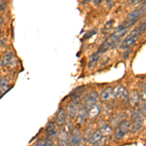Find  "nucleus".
Returning a JSON list of instances; mask_svg holds the SVG:
<instances>
[{"instance_id": "f257e3e1", "label": "nucleus", "mask_w": 146, "mask_h": 146, "mask_svg": "<svg viewBox=\"0 0 146 146\" xmlns=\"http://www.w3.org/2000/svg\"><path fill=\"white\" fill-rule=\"evenodd\" d=\"M141 34L142 33H141L139 30H138V28L136 27L135 30H133V31L131 32V34L128 35V36L122 41L121 45H120V49H121V50H125V51L128 50L129 48H131V47L135 43L136 39H137Z\"/></svg>"}, {"instance_id": "f03ea898", "label": "nucleus", "mask_w": 146, "mask_h": 146, "mask_svg": "<svg viewBox=\"0 0 146 146\" xmlns=\"http://www.w3.org/2000/svg\"><path fill=\"white\" fill-rule=\"evenodd\" d=\"M129 131V122L128 120H123L118 124L116 129L114 131V139L120 140L128 133Z\"/></svg>"}, {"instance_id": "7ed1b4c3", "label": "nucleus", "mask_w": 146, "mask_h": 146, "mask_svg": "<svg viewBox=\"0 0 146 146\" xmlns=\"http://www.w3.org/2000/svg\"><path fill=\"white\" fill-rule=\"evenodd\" d=\"M131 123H129V131L131 133H135L142 127L143 123V117L141 115L140 110H136L133 112V114L131 115Z\"/></svg>"}, {"instance_id": "20e7f679", "label": "nucleus", "mask_w": 146, "mask_h": 146, "mask_svg": "<svg viewBox=\"0 0 146 146\" xmlns=\"http://www.w3.org/2000/svg\"><path fill=\"white\" fill-rule=\"evenodd\" d=\"M82 139L81 131L79 129H73L68 135V142L67 145L69 146H79Z\"/></svg>"}, {"instance_id": "39448f33", "label": "nucleus", "mask_w": 146, "mask_h": 146, "mask_svg": "<svg viewBox=\"0 0 146 146\" xmlns=\"http://www.w3.org/2000/svg\"><path fill=\"white\" fill-rule=\"evenodd\" d=\"M113 98H118V100H129V93L127 91V89L125 88L122 85H118L115 88H113Z\"/></svg>"}, {"instance_id": "423d86ee", "label": "nucleus", "mask_w": 146, "mask_h": 146, "mask_svg": "<svg viewBox=\"0 0 146 146\" xmlns=\"http://www.w3.org/2000/svg\"><path fill=\"white\" fill-rule=\"evenodd\" d=\"M79 98H74L71 103L67 105L66 107V115H68L69 117H75L77 115V113L79 111Z\"/></svg>"}, {"instance_id": "0eeeda50", "label": "nucleus", "mask_w": 146, "mask_h": 146, "mask_svg": "<svg viewBox=\"0 0 146 146\" xmlns=\"http://www.w3.org/2000/svg\"><path fill=\"white\" fill-rule=\"evenodd\" d=\"M98 100H100L98 94L96 93V92H91V93L86 96V98H85V102H84L83 106L86 108V109H88V108L92 106L93 104L98 102Z\"/></svg>"}, {"instance_id": "6e6552de", "label": "nucleus", "mask_w": 146, "mask_h": 146, "mask_svg": "<svg viewBox=\"0 0 146 146\" xmlns=\"http://www.w3.org/2000/svg\"><path fill=\"white\" fill-rule=\"evenodd\" d=\"M15 63H16V60H15V58L14 56L12 55L10 52L6 53L5 55L2 56L1 60H0V65L1 66H15Z\"/></svg>"}, {"instance_id": "1a4fd4ad", "label": "nucleus", "mask_w": 146, "mask_h": 146, "mask_svg": "<svg viewBox=\"0 0 146 146\" xmlns=\"http://www.w3.org/2000/svg\"><path fill=\"white\" fill-rule=\"evenodd\" d=\"M46 133L49 138L58 137V129L56 128V124L55 122H49L48 125L46 126Z\"/></svg>"}, {"instance_id": "9d476101", "label": "nucleus", "mask_w": 146, "mask_h": 146, "mask_svg": "<svg viewBox=\"0 0 146 146\" xmlns=\"http://www.w3.org/2000/svg\"><path fill=\"white\" fill-rule=\"evenodd\" d=\"M101 110V105L100 104V102H96L95 104H93L92 106H90L87 109V112H88V117L90 119H94L96 118V116H98Z\"/></svg>"}, {"instance_id": "9b49d317", "label": "nucleus", "mask_w": 146, "mask_h": 146, "mask_svg": "<svg viewBox=\"0 0 146 146\" xmlns=\"http://www.w3.org/2000/svg\"><path fill=\"white\" fill-rule=\"evenodd\" d=\"M66 116L67 115H66L65 110L62 109V108H60L56 114V124L60 125V126L64 125L65 122H66Z\"/></svg>"}, {"instance_id": "f8f14e48", "label": "nucleus", "mask_w": 146, "mask_h": 146, "mask_svg": "<svg viewBox=\"0 0 146 146\" xmlns=\"http://www.w3.org/2000/svg\"><path fill=\"white\" fill-rule=\"evenodd\" d=\"M68 135H69V133L64 129H62V131H60V133H58V144H60V146H66L67 145Z\"/></svg>"}, {"instance_id": "ddd939ff", "label": "nucleus", "mask_w": 146, "mask_h": 146, "mask_svg": "<svg viewBox=\"0 0 146 146\" xmlns=\"http://www.w3.org/2000/svg\"><path fill=\"white\" fill-rule=\"evenodd\" d=\"M9 78L7 76L0 77V98L4 93H6L9 90Z\"/></svg>"}, {"instance_id": "4468645a", "label": "nucleus", "mask_w": 146, "mask_h": 146, "mask_svg": "<svg viewBox=\"0 0 146 146\" xmlns=\"http://www.w3.org/2000/svg\"><path fill=\"white\" fill-rule=\"evenodd\" d=\"M105 136L102 135V133H101L100 129H98V131H96L95 133H93L90 136V138H89V142L91 143L92 145H94L95 143L98 142L100 140H101L102 138H104Z\"/></svg>"}, {"instance_id": "2eb2a0df", "label": "nucleus", "mask_w": 146, "mask_h": 146, "mask_svg": "<svg viewBox=\"0 0 146 146\" xmlns=\"http://www.w3.org/2000/svg\"><path fill=\"white\" fill-rule=\"evenodd\" d=\"M113 98V88L112 87H107L101 92L100 95V98L101 100H108Z\"/></svg>"}, {"instance_id": "dca6fc26", "label": "nucleus", "mask_w": 146, "mask_h": 146, "mask_svg": "<svg viewBox=\"0 0 146 146\" xmlns=\"http://www.w3.org/2000/svg\"><path fill=\"white\" fill-rule=\"evenodd\" d=\"M77 118H78V122L80 124H83L85 122V120H86V117L88 116V112H87V109L85 108L84 106L81 107L79 109L78 113H77Z\"/></svg>"}, {"instance_id": "f3484780", "label": "nucleus", "mask_w": 146, "mask_h": 146, "mask_svg": "<svg viewBox=\"0 0 146 146\" xmlns=\"http://www.w3.org/2000/svg\"><path fill=\"white\" fill-rule=\"evenodd\" d=\"M98 60H100V54L98 53H96V54H94V55H92L90 60H89V62H88L89 68H92L93 66H95L96 64V62H98Z\"/></svg>"}, {"instance_id": "a211bd4d", "label": "nucleus", "mask_w": 146, "mask_h": 146, "mask_svg": "<svg viewBox=\"0 0 146 146\" xmlns=\"http://www.w3.org/2000/svg\"><path fill=\"white\" fill-rule=\"evenodd\" d=\"M100 131H101L102 135H104L105 137H106V136H108V135H112V133H113L112 128H111L110 126H108V125H104V126L101 127Z\"/></svg>"}, {"instance_id": "6ab92c4d", "label": "nucleus", "mask_w": 146, "mask_h": 146, "mask_svg": "<svg viewBox=\"0 0 146 146\" xmlns=\"http://www.w3.org/2000/svg\"><path fill=\"white\" fill-rule=\"evenodd\" d=\"M114 23V20H110V22H108L106 25H105V27H104V29H103V31L104 32H107V31H109L110 30V28L112 27V25Z\"/></svg>"}, {"instance_id": "aec40b11", "label": "nucleus", "mask_w": 146, "mask_h": 146, "mask_svg": "<svg viewBox=\"0 0 146 146\" xmlns=\"http://www.w3.org/2000/svg\"><path fill=\"white\" fill-rule=\"evenodd\" d=\"M43 146H56V145L51 140V138H46V139L43 140Z\"/></svg>"}, {"instance_id": "412c9836", "label": "nucleus", "mask_w": 146, "mask_h": 146, "mask_svg": "<svg viewBox=\"0 0 146 146\" xmlns=\"http://www.w3.org/2000/svg\"><path fill=\"white\" fill-rule=\"evenodd\" d=\"M105 140H106V137L102 138V139L100 140L98 142L95 143V144H94L93 146H105Z\"/></svg>"}, {"instance_id": "4be33fe9", "label": "nucleus", "mask_w": 146, "mask_h": 146, "mask_svg": "<svg viewBox=\"0 0 146 146\" xmlns=\"http://www.w3.org/2000/svg\"><path fill=\"white\" fill-rule=\"evenodd\" d=\"M143 1L144 0H129V5H136V4H139Z\"/></svg>"}, {"instance_id": "5701e85b", "label": "nucleus", "mask_w": 146, "mask_h": 146, "mask_svg": "<svg viewBox=\"0 0 146 146\" xmlns=\"http://www.w3.org/2000/svg\"><path fill=\"white\" fill-rule=\"evenodd\" d=\"M96 32V29H92L90 32H88V33H87L88 35H85V37H84V38H85V39H89L91 36H93V35H95Z\"/></svg>"}, {"instance_id": "b1692460", "label": "nucleus", "mask_w": 146, "mask_h": 146, "mask_svg": "<svg viewBox=\"0 0 146 146\" xmlns=\"http://www.w3.org/2000/svg\"><path fill=\"white\" fill-rule=\"evenodd\" d=\"M114 1L115 0H107L106 3H107V7H109V8H111L113 6V4H114Z\"/></svg>"}, {"instance_id": "393cba45", "label": "nucleus", "mask_w": 146, "mask_h": 146, "mask_svg": "<svg viewBox=\"0 0 146 146\" xmlns=\"http://www.w3.org/2000/svg\"><path fill=\"white\" fill-rule=\"evenodd\" d=\"M140 98H142L143 100H146V90H144L140 94Z\"/></svg>"}, {"instance_id": "a878e982", "label": "nucleus", "mask_w": 146, "mask_h": 146, "mask_svg": "<svg viewBox=\"0 0 146 146\" xmlns=\"http://www.w3.org/2000/svg\"><path fill=\"white\" fill-rule=\"evenodd\" d=\"M141 112H143V114L146 115V102L143 103L142 106H141Z\"/></svg>"}, {"instance_id": "bb28decb", "label": "nucleus", "mask_w": 146, "mask_h": 146, "mask_svg": "<svg viewBox=\"0 0 146 146\" xmlns=\"http://www.w3.org/2000/svg\"><path fill=\"white\" fill-rule=\"evenodd\" d=\"M101 2H102V0H94V4H95L96 6H98L101 4Z\"/></svg>"}, {"instance_id": "cd10ccee", "label": "nucleus", "mask_w": 146, "mask_h": 146, "mask_svg": "<svg viewBox=\"0 0 146 146\" xmlns=\"http://www.w3.org/2000/svg\"><path fill=\"white\" fill-rule=\"evenodd\" d=\"M4 23V20H3V18L2 17H0V25H2Z\"/></svg>"}, {"instance_id": "c85d7f7f", "label": "nucleus", "mask_w": 146, "mask_h": 146, "mask_svg": "<svg viewBox=\"0 0 146 146\" xmlns=\"http://www.w3.org/2000/svg\"><path fill=\"white\" fill-rule=\"evenodd\" d=\"M141 88H142V89H144V90H146V82H145L144 84L142 85V86H141Z\"/></svg>"}]
</instances>
